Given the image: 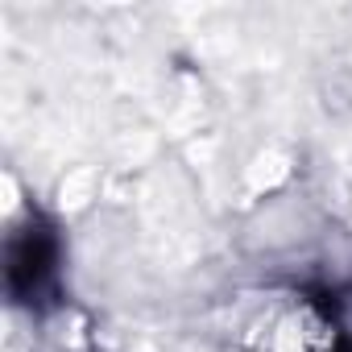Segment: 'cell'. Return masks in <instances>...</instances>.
I'll return each instance as SVG.
<instances>
[{"instance_id": "1", "label": "cell", "mask_w": 352, "mask_h": 352, "mask_svg": "<svg viewBox=\"0 0 352 352\" xmlns=\"http://www.w3.org/2000/svg\"><path fill=\"white\" fill-rule=\"evenodd\" d=\"M9 294L17 302L42 307L58 286V236L42 216H30L9 236Z\"/></svg>"}]
</instances>
